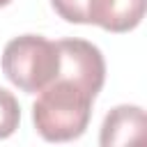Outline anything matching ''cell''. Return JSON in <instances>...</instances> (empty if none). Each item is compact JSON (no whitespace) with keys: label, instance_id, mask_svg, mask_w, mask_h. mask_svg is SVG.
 I'll return each mask as SVG.
<instances>
[{"label":"cell","instance_id":"obj_8","mask_svg":"<svg viewBox=\"0 0 147 147\" xmlns=\"http://www.w3.org/2000/svg\"><path fill=\"white\" fill-rule=\"evenodd\" d=\"M11 0H0V7H5V5H9Z\"/></svg>","mask_w":147,"mask_h":147},{"label":"cell","instance_id":"obj_5","mask_svg":"<svg viewBox=\"0 0 147 147\" xmlns=\"http://www.w3.org/2000/svg\"><path fill=\"white\" fill-rule=\"evenodd\" d=\"M145 16V0H90L87 18L90 23L110 30L129 32Z\"/></svg>","mask_w":147,"mask_h":147},{"label":"cell","instance_id":"obj_7","mask_svg":"<svg viewBox=\"0 0 147 147\" xmlns=\"http://www.w3.org/2000/svg\"><path fill=\"white\" fill-rule=\"evenodd\" d=\"M53 9L69 23H90L87 18V5L90 0H51Z\"/></svg>","mask_w":147,"mask_h":147},{"label":"cell","instance_id":"obj_4","mask_svg":"<svg viewBox=\"0 0 147 147\" xmlns=\"http://www.w3.org/2000/svg\"><path fill=\"white\" fill-rule=\"evenodd\" d=\"M145 129H147V117L140 106H117L106 115L99 142L103 147L140 142L145 138Z\"/></svg>","mask_w":147,"mask_h":147},{"label":"cell","instance_id":"obj_3","mask_svg":"<svg viewBox=\"0 0 147 147\" xmlns=\"http://www.w3.org/2000/svg\"><path fill=\"white\" fill-rule=\"evenodd\" d=\"M57 46V76L69 78L92 96H96L106 80V62L101 51L85 39H60Z\"/></svg>","mask_w":147,"mask_h":147},{"label":"cell","instance_id":"obj_2","mask_svg":"<svg viewBox=\"0 0 147 147\" xmlns=\"http://www.w3.org/2000/svg\"><path fill=\"white\" fill-rule=\"evenodd\" d=\"M57 46L39 34L11 39L2 51L5 76L23 92L37 94L57 76Z\"/></svg>","mask_w":147,"mask_h":147},{"label":"cell","instance_id":"obj_1","mask_svg":"<svg viewBox=\"0 0 147 147\" xmlns=\"http://www.w3.org/2000/svg\"><path fill=\"white\" fill-rule=\"evenodd\" d=\"M94 96L69 78L55 76L32 106L37 133L48 142H67L80 138L90 124Z\"/></svg>","mask_w":147,"mask_h":147},{"label":"cell","instance_id":"obj_6","mask_svg":"<svg viewBox=\"0 0 147 147\" xmlns=\"http://www.w3.org/2000/svg\"><path fill=\"white\" fill-rule=\"evenodd\" d=\"M21 122V106L11 92L0 87V138H9Z\"/></svg>","mask_w":147,"mask_h":147}]
</instances>
